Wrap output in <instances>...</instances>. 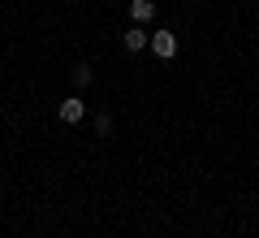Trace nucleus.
I'll return each mask as SVG.
<instances>
[{
  "label": "nucleus",
  "mask_w": 259,
  "mask_h": 238,
  "mask_svg": "<svg viewBox=\"0 0 259 238\" xmlns=\"http://www.w3.org/2000/svg\"><path fill=\"white\" fill-rule=\"evenodd\" d=\"M121 44H125V52H143V48L151 44V35H147V26H130L125 35H121Z\"/></svg>",
  "instance_id": "obj_3"
},
{
  "label": "nucleus",
  "mask_w": 259,
  "mask_h": 238,
  "mask_svg": "<svg viewBox=\"0 0 259 238\" xmlns=\"http://www.w3.org/2000/svg\"><path fill=\"white\" fill-rule=\"evenodd\" d=\"M56 117H61L65 126H78V121L87 117V104H82V95H65V100L56 104Z\"/></svg>",
  "instance_id": "obj_1"
},
{
  "label": "nucleus",
  "mask_w": 259,
  "mask_h": 238,
  "mask_svg": "<svg viewBox=\"0 0 259 238\" xmlns=\"http://www.w3.org/2000/svg\"><path fill=\"white\" fill-rule=\"evenodd\" d=\"M151 52H156L160 61L177 56V35H173V30H151Z\"/></svg>",
  "instance_id": "obj_2"
},
{
  "label": "nucleus",
  "mask_w": 259,
  "mask_h": 238,
  "mask_svg": "<svg viewBox=\"0 0 259 238\" xmlns=\"http://www.w3.org/2000/svg\"><path fill=\"white\" fill-rule=\"evenodd\" d=\"M130 18H134V26H147L156 18V0H130Z\"/></svg>",
  "instance_id": "obj_4"
},
{
  "label": "nucleus",
  "mask_w": 259,
  "mask_h": 238,
  "mask_svg": "<svg viewBox=\"0 0 259 238\" xmlns=\"http://www.w3.org/2000/svg\"><path fill=\"white\" fill-rule=\"evenodd\" d=\"M95 134H112V113H95Z\"/></svg>",
  "instance_id": "obj_6"
},
{
  "label": "nucleus",
  "mask_w": 259,
  "mask_h": 238,
  "mask_svg": "<svg viewBox=\"0 0 259 238\" xmlns=\"http://www.w3.org/2000/svg\"><path fill=\"white\" fill-rule=\"evenodd\" d=\"M69 78H74V87H78V91H82V87H91L95 70H91V65H78V70H69Z\"/></svg>",
  "instance_id": "obj_5"
}]
</instances>
